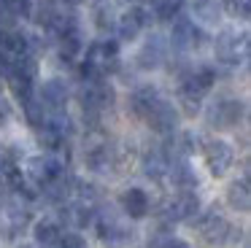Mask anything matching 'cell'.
Instances as JSON below:
<instances>
[{"instance_id":"obj_9","label":"cell","mask_w":251,"mask_h":248,"mask_svg":"<svg viewBox=\"0 0 251 248\" xmlns=\"http://www.w3.org/2000/svg\"><path fill=\"white\" fill-rule=\"evenodd\" d=\"M200 210V199H197L195 192H184L181 197H176L168 208V219L173 221H184V219H192V216Z\"/></svg>"},{"instance_id":"obj_13","label":"cell","mask_w":251,"mask_h":248,"mask_svg":"<svg viewBox=\"0 0 251 248\" xmlns=\"http://www.w3.org/2000/svg\"><path fill=\"white\" fill-rule=\"evenodd\" d=\"M122 202H125V210L132 216V219H143L149 213V197L141 192V189H130V192L122 194Z\"/></svg>"},{"instance_id":"obj_12","label":"cell","mask_w":251,"mask_h":248,"mask_svg":"<svg viewBox=\"0 0 251 248\" xmlns=\"http://www.w3.org/2000/svg\"><path fill=\"white\" fill-rule=\"evenodd\" d=\"M35 240H38L41 248H60L62 232L54 221H38L35 224Z\"/></svg>"},{"instance_id":"obj_29","label":"cell","mask_w":251,"mask_h":248,"mask_svg":"<svg viewBox=\"0 0 251 248\" xmlns=\"http://www.w3.org/2000/svg\"><path fill=\"white\" fill-rule=\"evenodd\" d=\"M19 248H27V246H19Z\"/></svg>"},{"instance_id":"obj_20","label":"cell","mask_w":251,"mask_h":248,"mask_svg":"<svg viewBox=\"0 0 251 248\" xmlns=\"http://www.w3.org/2000/svg\"><path fill=\"white\" fill-rule=\"evenodd\" d=\"M25 116H27V122L33 124V127H44L46 124V111H44V102L41 100H33V97H27L25 100Z\"/></svg>"},{"instance_id":"obj_25","label":"cell","mask_w":251,"mask_h":248,"mask_svg":"<svg viewBox=\"0 0 251 248\" xmlns=\"http://www.w3.org/2000/svg\"><path fill=\"white\" fill-rule=\"evenodd\" d=\"M6 8L11 16H30L33 0H6Z\"/></svg>"},{"instance_id":"obj_27","label":"cell","mask_w":251,"mask_h":248,"mask_svg":"<svg viewBox=\"0 0 251 248\" xmlns=\"http://www.w3.org/2000/svg\"><path fill=\"white\" fill-rule=\"evenodd\" d=\"M159 248H189V246H186L184 240H173V237H170V240H165Z\"/></svg>"},{"instance_id":"obj_17","label":"cell","mask_w":251,"mask_h":248,"mask_svg":"<svg viewBox=\"0 0 251 248\" xmlns=\"http://www.w3.org/2000/svg\"><path fill=\"white\" fill-rule=\"evenodd\" d=\"M168 167H170V162L162 151H149L146 159H143V170H146L149 178H162L168 173Z\"/></svg>"},{"instance_id":"obj_6","label":"cell","mask_w":251,"mask_h":248,"mask_svg":"<svg viewBox=\"0 0 251 248\" xmlns=\"http://www.w3.org/2000/svg\"><path fill=\"white\" fill-rule=\"evenodd\" d=\"M200 235L208 246H222L224 240L229 237V224L227 219H222L219 213H208L200 224Z\"/></svg>"},{"instance_id":"obj_21","label":"cell","mask_w":251,"mask_h":248,"mask_svg":"<svg viewBox=\"0 0 251 248\" xmlns=\"http://www.w3.org/2000/svg\"><path fill=\"white\" fill-rule=\"evenodd\" d=\"M68 216H71V221H73L76 226H87L89 221H92V208H89L87 202H78L76 208L68 210Z\"/></svg>"},{"instance_id":"obj_16","label":"cell","mask_w":251,"mask_h":248,"mask_svg":"<svg viewBox=\"0 0 251 248\" xmlns=\"http://www.w3.org/2000/svg\"><path fill=\"white\" fill-rule=\"evenodd\" d=\"M162 57H165V43H162V38H151V41L143 46V51H141V65L143 68H157L159 62H162Z\"/></svg>"},{"instance_id":"obj_1","label":"cell","mask_w":251,"mask_h":248,"mask_svg":"<svg viewBox=\"0 0 251 248\" xmlns=\"http://www.w3.org/2000/svg\"><path fill=\"white\" fill-rule=\"evenodd\" d=\"M116 59V43L114 41H103L89 46L87 51V62H84V73H89L92 78H98L100 73L111 68V62Z\"/></svg>"},{"instance_id":"obj_10","label":"cell","mask_w":251,"mask_h":248,"mask_svg":"<svg viewBox=\"0 0 251 248\" xmlns=\"http://www.w3.org/2000/svg\"><path fill=\"white\" fill-rule=\"evenodd\" d=\"M146 25V11L143 8H130L127 14L119 16V35L125 41H132V38L141 32V27Z\"/></svg>"},{"instance_id":"obj_8","label":"cell","mask_w":251,"mask_h":248,"mask_svg":"<svg viewBox=\"0 0 251 248\" xmlns=\"http://www.w3.org/2000/svg\"><path fill=\"white\" fill-rule=\"evenodd\" d=\"M243 113H246L243 102H238V100H224V102H219V105L213 108L211 124H213V127H235V124L243 119Z\"/></svg>"},{"instance_id":"obj_23","label":"cell","mask_w":251,"mask_h":248,"mask_svg":"<svg viewBox=\"0 0 251 248\" xmlns=\"http://www.w3.org/2000/svg\"><path fill=\"white\" fill-rule=\"evenodd\" d=\"M227 11L235 16V19H249L251 0H227Z\"/></svg>"},{"instance_id":"obj_26","label":"cell","mask_w":251,"mask_h":248,"mask_svg":"<svg viewBox=\"0 0 251 248\" xmlns=\"http://www.w3.org/2000/svg\"><path fill=\"white\" fill-rule=\"evenodd\" d=\"M60 248H87V243H84L78 235H65L60 240Z\"/></svg>"},{"instance_id":"obj_14","label":"cell","mask_w":251,"mask_h":248,"mask_svg":"<svg viewBox=\"0 0 251 248\" xmlns=\"http://www.w3.org/2000/svg\"><path fill=\"white\" fill-rule=\"evenodd\" d=\"M68 100V89L65 84H62L60 78H51L44 84V97H41V102H46V105H51L54 111H60L62 105H65Z\"/></svg>"},{"instance_id":"obj_2","label":"cell","mask_w":251,"mask_h":248,"mask_svg":"<svg viewBox=\"0 0 251 248\" xmlns=\"http://www.w3.org/2000/svg\"><path fill=\"white\" fill-rule=\"evenodd\" d=\"M205 162H208V170L213 175H224V173L232 167L235 154L224 140H208L205 143Z\"/></svg>"},{"instance_id":"obj_15","label":"cell","mask_w":251,"mask_h":248,"mask_svg":"<svg viewBox=\"0 0 251 248\" xmlns=\"http://www.w3.org/2000/svg\"><path fill=\"white\" fill-rule=\"evenodd\" d=\"M227 202L232 205L235 210H249L251 208V192H249V181H235L232 186L227 189Z\"/></svg>"},{"instance_id":"obj_11","label":"cell","mask_w":251,"mask_h":248,"mask_svg":"<svg viewBox=\"0 0 251 248\" xmlns=\"http://www.w3.org/2000/svg\"><path fill=\"white\" fill-rule=\"evenodd\" d=\"M173 43L178 49H195L197 43H200V30H197L192 22L178 19L176 27H173Z\"/></svg>"},{"instance_id":"obj_3","label":"cell","mask_w":251,"mask_h":248,"mask_svg":"<svg viewBox=\"0 0 251 248\" xmlns=\"http://www.w3.org/2000/svg\"><path fill=\"white\" fill-rule=\"evenodd\" d=\"M246 51H249V38L246 35H240V43H238V35H235V32H224V35H219L216 57L222 59L224 65H238V59L246 57Z\"/></svg>"},{"instance_id":"obj_24","label":"cell","mask_w":251,"mask_h":248,"mask_svg":"<svg viewBox=\"0 0 251 248\" xmlns=\"http://www.w3.org/2000/svg\"><path fill=\"white\" fill-rule=\"evenodd\" d=\"M78 49H81V41H78L76 30L62 35V57H73V54H78Z\"/></svg>"},{"instance_id":"obj_22","label":"cell","mask_w":251,"mask_h":248,"mask_svg":"<svg viewBox=\"0 0 251 248\" xmlns=\"http://www.w3.org/2000/svg\"><path fill=\"white\" fill-rule=\"evenodd\" d=\"M178 11H181V0H159V5H157V16L162 22L176 19V16H178Z\"/></svg>"},{"instance_id":"obj_18","label":"cell","mask_w":251,"mask_h":248,"mask_svg":"<svg viewBox=\"0 0 251 248\" xmlns=\"http://www.w3.org/2000/svg\"><path fill=\"white\" fill-rule=\"evenodd\" d=\"M157 100H159V92L154 89V86H141V89H135V95H132V108H135V113L146 116V111Z\"/></svg>"},{"instance_id":"obj_7","label":"cell","mask_w":251,"mask_h":248,"mask_svg":"<svg viewBox=\"0 0 251 248\" xmlns=\"http://www.w3.org/2000/svg\"><path fill=\"white\" fill-rule=\"evenodd\" d=\"M211 86H213V70L211 68H200V70H195V73H189L184 78V84H181V95L200 100Z\"/></svg>"},{"instance_id":"obj_5","label":"cell","mask_w":251,"mask_h":248,"mask_svg":"<svg viewBox=\"0 0 251 248\" xmlns=\"http://www.w3.org/2000/svg\"><path fill=\"white\" fill-rule=\"evenodd\" d=\"M146 119H149V124H151L157 132H173L176 129V111H173L170 102L162 100V97H159V100L146 111Z\"/></svg>"},{"instance_id":"obj_28","label":"cell","mask_w":251,"mask_h":248,"mask_svg":"<svg viewBox=\"0 0 251 248\" xmlns=\"http://www.w3.org/2000/svg\"><path fill=\"white\" fill-rule=\"evenodd\" d=\"M65 3H73V5H76V3H84V0H65Z\"/></svg>"},{"instance_id":"obj_4","label":"cell","mask_w":251,"mask_h":248,"mask_svg":"<svg viewBox=\"0 0 251 248\" xmlns=\"http://www.w3.org/2000/svg\"><path fill=\"white\" fill-rule=\"evenodd\" d=\"M81 102H84V111L98 113V111H103V108H108L111 102H114V89H111V86H105L103 81L95 78L92 84L84 89Z\"/></svg>"},{"instance_id":"obj_19","label":"cell","mask_w":251,"mask_h":248,"mask_svg":"<svg viewBox=\"0 0 251 248\" xmlns=\"http://www.w3.org/2000/svg\"><path fill=\"white\" fill-rule=\"evenodd\" d=\"M168 170H173L170 175H173V181L178 183V186H184V189L197 186V175L192 173V167L186 165L184 159H181V162H173V167H168Z\"/></svg>"}]
</instances>
